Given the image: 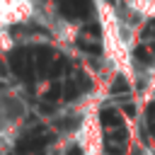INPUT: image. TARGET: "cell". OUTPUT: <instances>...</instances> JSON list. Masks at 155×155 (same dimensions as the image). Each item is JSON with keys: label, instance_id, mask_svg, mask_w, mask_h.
<instances>
[{"label": "cell", "instance_id": "obj_1", "mask_svg": "<svg viewBox=\"0 0 155 155\" xmlns=\"http://www.w3.org/2000/svg\"><path fill=\"white\" fill-rule=\"evenodd\" d=\"M31 5L27 0H0V31L29 22Z\"/></svg>", "mask_w": 155, "mask_h": 155}, {"label": "cell", "instance_id": "obj_9", "mask_svg": "<svg viewBox=\"0 0 155 155\" xmlns=\"http://www.w3.org/2000/svg\"><path fill=\"white\" fill-rule=\"evenodd\" d=\"M68 155H85V153H82V148H80V145H75V148H70V153H68Z\"/></svg>", "mask_w": 155, "mask_h": 155}, {"label": "cell", "instance_id": "obj_5", "mask_svg": "<svg viewBox=\"0 0 155 155\" xmlns=\"http://www.w3.org/2000/svg\"><path fill=\"white\" fill-rule=\"evenodd\" d=\"M111 92H114V94H119V92H128V82H126V78L116 75V80H114V87H111Z\"/></svg>", "mask_w": 155, "mask_h": 155}, {"label": "cell", "instance_id": "obj_8", "mask_svg": "<svg viewBox=\"0 0 155 155\" xmlns=\"http://www.w3.org/2000/svg\"><path fill=\"white\" fill-rule=\"evenodd\" d=\"M124 111H126L128 116H136V107H133V104H124Z\"/></svg>", "mask_w": 155, "mask_h": 155}, {"label": "cell", "instance_id": "obj_7", "mask_svg": "<svg viewBox=\"0 0 155 155\" xmlns=\"http://www.w3.org/2000/svg\"><path fill=\"white\" fill-rule=\"evenodd\" d=\"M143 39L155 41V19H150V22L145 24V29H143Z\"/></svg>", "mask_w": 155, "mask_h": 155}, {"label": "cell", "instance_id": "obj_2", "mask_svg": "<svg viewBox=\"0 0 155 155\" xmlns=\"http://www.w3.org/2000/svg\"><path fill=\"white\" fill-rule=\"evenodd\" d=\"M126 148H128V133H126L121 126H119L116 131H111V133L104 136V150H107L109 155H124Z\"/></svg>", "mask_w": 155, "mask_h": 155}, {"label": "cell", "instance_id": "obj_3", "mask_svg": "<svg viewBox=\"0 0 155 155\" xmlns=\"http://www.w3.org/2000/svg\"><path fill=\"white\" fill-rule=\"evenodd\" d=\"M99 124H102L104 128H119V126H121V116H119V111H114V109H102V111H99Z\"/></svg>", "mask_w": 155, "mask_h": 155}, {"label": "cell", "instance_id": "obj_4", "mask_svg": "<svg viewBox=\"0 0 155 155\" xmlns=\"http://www.w3.org/2000/svg\"><path fill=\"white\" fill-rule=\"evenodd\" d=\"M133 58H136V63H145V65L153 61V58H150V51H148L145 46H138V48L133 51Z\"/></svg>", "mask_w": 155, "mask_h": 155}, {"label": "cell", "instance_id": "obj_6", "mask_svg": "<svg viewBox=\"0 0 155 155\" xmlns=\"http://www.w3.org/2000/svg\"><path fill=\"white\" fill-rule=\"evenodd\" d=\"M145 121H148V126H150V131H155V99L148 104V109H145Z\"/></svg>", "mask_w": 155, "mask_h": 155}, {"label": "cell", "instance_id": "obj_10", "mask_svg": "<svg viewBox=\"0 0 155 155\" xmlns=\"http://www.w3.org/2000/svg\"><path fill=\"white\" fill-rule=\"evenodd\" d=\"M0 143H2V133H0Z\"/></svg>", "mask_w": 155, "mask_h": 155}]
</instances>
